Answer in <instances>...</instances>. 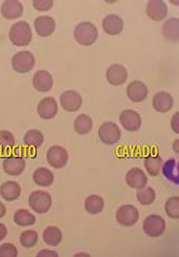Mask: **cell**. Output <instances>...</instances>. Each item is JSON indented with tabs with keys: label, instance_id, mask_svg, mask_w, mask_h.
Instances as JSON below:
<instances>
[{
	"label": "cell",
	"instance_id": "obj_1",
	"mask_svg": "<svg viewBox=\"0 0 179 257\" xmlns=\"http://www.w3.org/2000/svg\"><path fill=\"white\" fill-rule=\"evenodd\" d=\"M9 38L18 46L29 45L32 39V33L28 23L19 21L12 26L9 32Z\"/></svg>",
	"mask_w": 179,
	"mask_h": 257
},
{
	"label": "cell",
	"instance_id": "obj_2",
	"mask_svg": "<svg viewBox=\"0 0 179 257\" xmlns=\"http://www.w3.org/2000/svg\"><path fill=\"white\" fill-rule=\"evenodd\" d=\"M74 36L79 44L89 46L96 41L98 32L96 27L93 23L84 22L79 24L76 27Z\"/></svg>",
	"mask_w": 179,
	"mask_h": 257
},
{
	"label": "cell",
	"instance_id": "obj_3",
	"mask_svg": "<svg viewBox=\"0 0 179 257\" xmlns=\"http://www.w3.org/2000/svg\"><path fill=\"white\" fill-rule=\"evenodd\" d=\"M29 204L36 213L44 214L49 211L52 204L51 195L44 191L32 192L29 197Z\"/></svg>",
	"mask_w": 179,
	"mask_h": 257
},
{
	"label": "cell",
	"instance_id": "obj_4",
	"mask_svg": "<svg viewBox=\"0 0 179 257\" xmlns=\"http://www.w3.org/2000/svg\"><path fill=\"white\" fill-rule=\"evenodd\" d=\"M99 137L104 144L112 145L120 140L121 132L113 122L106 121L99 128Z\"/></svg>",
	"mask_w": 179,
	"mask_h": 257
},
{
	"label": "cell",
	"instance_id": "obj_5",
	"mask_svg": "<svg viewBox=\"0 0 179 257\" xmlns=\"http://www.w3.org/2000/svg\"><path fill=\"white\" fill-rule=\"evenodd\" d=\"M165 229V222L161 216L151 215L147 217L143 223V229L145 233L151 237L160 236Z\"/></svg>",
	"mask_w": 179,
	"mask_h": 257
},
{
	"label": "cell",
	"instance_id": "obj_6",
	"mask_svg": "<svg viewBox=\"0 0 179 257\" xmlns=\"http://www.w3.org/2000/svg\"><path fill=\"white\" fill-rule=\"evenodd\" d=\"M34 55L29 51L17 53L13 57L12 64L14 69L17 72L27 73L31 70L35 65Z\"/></svg>",
	"mask_w": 179,
	"mask_h": 257
},
{
	"label": "cell",
	"instance_id": "obj_7",
	"mask_svg": "<svg viewBox=\"0 0 179 257\" xmlns=\"http://www.w3.org/2000/svg\"><path fill=\"white\" fill-rule=\"evenodd\" d=\"M139 216L138 210L132 205H123L116 212L117 222L124 226L134 225L138 221Z\"/></svg>",
	"mask_w": 179,
	"mask_h": 257
},
{
	"label": "cell",
	"instance_id": "obj_8",
	"mask_svg": "<svg viewBox=\"0 0 179 257\" xmlns=\"http://www.w3.org/2000/svg\"><path fill=\"white\" fill-rule=\"evenodd\" d=\"M68 154L65 149L60 146H54L47 153V160L51 166L61 169L66 166L68 161Z\"/></svg>",
	"mask_w": 179,
	"mask_h": 257
},
{
	"label": "cell",
	"instance_id": "obj_9",
	"mask_svg": "<svg viewBox=\"0 0 179 257\" xmlns=\"http://www.w3.org/2000/svg\"><path fill=\"white\" fill-rule=\"evenodd\" d=\"M119 121L127 131H137L141 125L140 115L132 109L124 110L119 116Z\"/></svg>",
	"mask_w": 179,
	"mask_h": 257
},
{
	"label": "cell",
	"instance_id": "obj_10",
	"mask_svg": "<svg viewBox=\"0 0 179 257\" xmlns=\"http://www.w3.org/2000/svg\"><path fill=\"white\" fill-rule=\"evenodd\" d=\"M3 166L7 174L11 176H18L25 170L26 162L22 157L10 156L5 159Z\"/></svg>",
	"mask_w": 179,
	"mask_h": 257
},
{
	"label": "cell",
	"instance_id": "obj_11",
	"mask_svg": "<svg viewBox=\"0 0 179 257\" xmlns=\"http://www.w3.org/2000/svg\"><path fill=\"white\" fill-rule=\"evenodd\" d=\"M61 103L63 108L68 112H76L80 108L82 99L77 92L68 90L64 92L61 96Z\"/></svg>",
	"mask_w": 179,
	"mask_h": 257
},
{
	"label": "cell",
	"instance_id": "obj_12",
	"mask_svg": "<svg viewBox=\"0 0 179 257\" xmlns=\"http://www.w3.org/2000/svg\"><path fill=\"white\" fill-rule=\"evenodd\" d=\"M128 73L126 69L120 64H113L106 71L107 81L114 86L124 83L127 80Z\"/></svg>",
	"mask_w": 179,
	"mask_h": 257
},
{
	"label": "cell",
	"instance_id": "obj_13",
	"mask_svg": "<svg viewBox=\"0 0 179 257\" xmlns=\"http://www.w3.org/2000/svg\"><path fill=\"white\" fill-rule=\"evenodd\" d=\"M33 86L40 92L50 91L53 86L54 80L50 73L41 70L36 72L33 79Z\"/></svg>",
	"mask_w": 179,
	"mask_h": 257
},
{
	"label": "cell",
	"instance_id": "obj_14",
	"mask_svg": "<svg viewBox=\"0 0 179 257\" xmlns=\"http://www.w3.org/2000/svg\"><path fill=\"white\" fill-rule=\"evenodd\" d=\"M125 180L129 187L137 190L145 187L148 182L144 171L138 168H133L129 170Z\"/></svg>",
	"mask_w": 179,
	"mask_h": 257
},
{
	"label": "cell",
	"instance_id": "obj_15",
	"mask_svg": "<svg viewBox=\"0 0 179 257\" xmlns=\"http://www.w3.org/2000/svg\"><path fill=\"white\" fill-rule=\"evenodd\" d=\"M39 116L44 119H50L55 117L58 112V105L53 97L44 98L38 106Z\"/></svg>",
	"mask_w": 179,
	"mask_h": 257
},
{
	"label": "cell",
	"instance_id": "obj_16",
	"mask_svg": "<svg viewBox=\"0 0 179 257\" xmlns=\"http://www.w3.org/2000/svg\"><path fill=\"white\" fill-rule=\"evenodd\" d=\"M148 90L146 85L139 81L131 82L127 87V94L131 101L140 102L147 96Z\"/></svg>",
	"mask_w": 179,
	"mask_h": 257
},
{
	"label": "cell",
	"instance_id": "obj_17",
	"mask_svg": "<svg viewBox=\"0 0 179 257\" xmlns=\"http://www.w3.org/2000/svg\"><path fill=\"white\" fill-rule=\"evenodd\" d=\"M148 16L155 21L163 20L168 13V8L162 0H150L146 8Z\"/></svg>",
	"mask_w": 179,
	"mask_h": 257
},
{
	"label": "cell",
	"instance_id": "obj_18",
	"mask_svg": "<svg viewBox=\"0 0 179 257\" xmlns=\"http://www.w3.org/2000/svg\"><path fill=\"white\" fill-rule=\"evenodd\" d=\"M173 105L172 96L168 92L161 91L153 98L152 105L156 111L160 113L168 112Z\"/></svg>",
	"mask_w": 179,
	"mask_h": 257
},
{
	"label": "cell",
	"instance_id": "obj_19",
	"mask_svg": "<svg viewBox=\"0 0 179 257\" xmlns=\"http://www.w3.org/2000/svg\"><path fill=\"white\" fill-rule=\"evenodd\" d=\"M103 30L111 35H116L120 33L123 29L124 22L122 19L115 15L106 16L102 22Z\"/></svg>",
	"mask_w": 179,
	"mask_h": 257
},
{
	"label": "cell",
	"instance_id": "obj_20",
	"mask_svg": "<svg viewBox=\"0 0 179 257\" xmlns=\"http://www.w3.org/2000/svg\"><path fill=\"white\" fill-rule=\"evenodd\" d=\"M34 26L38 35L42 37H47L54 32L56 23L52 17L41 16L36 19Z\"/></svg>",
	"mask_w": 179,
	"mask_h": 257
},
{
	"label": "cell",
	"instance_id": "obj_21",
	"mask_svg": "<svg viewBox=\"0 0 179 257\" xmlns=\"http://www.w3.org/2000/svg\"><path fill=\"white\" fill-rule=\"evenodd\" d=\"M21 193V187L16 181H7L0 186V194L7 201L12 202L16 200L20 197Z\"/></svg>",
	"mask_w": 179,
	"mask_h": 257
},
{
	"label": "cell",
	"instance_id": "obj_22",
	"mask_svg": "<svg viewBox=\"0 0 179 257\" xmlns=\"http://www.w3.org/2000/svg\"><path fill=\"white\" fill-rule=\"evenodd\" d=\"M23 6L17 0H7L3 4L2 13L7 19H15L21 17Z\"/></svg>",
	"mask_w": 179,
	"mask_h": 257
},
{
	"label": "cell",
	"instance_id": "obj_23",
	"mask_svg": "<svg viewBox=\"0 0 179 257\" xmlns=\"http://www.w3.org/2000/svg\"><path fill=\"white\" fill-rule=\"evenodd\" d=\"M33 178L37 185L47 187L52 185L54 181V175L50 169L41 167L35 171Z\"/></svg>",
	"mask_w": 179,
	"mask_h": 257
},
{
	"label": "cell",
	"instance_id": "obj_24",
	"mask_svg": "<svg viewBox=\"0 0 179 257\" xmlns=\"http://www.w3.org/2000/svg\"><path fill=\"white\" fill-rule=\"evenodd\" d=\"M178 23L177 18H170L166 21L162 26V32L164 38L170 42L178 40Z\"/></svg>",
	"mask_w": 179,
	"mask_h": 257
},
{
	"label": "cell",
	"instance_id": "obj_25",
	"mask_svg": "<svg viewBox=\"0 0 179 257\" xmlns=\"http://www.w3.org/2000/svg\"><path fill=\"white\" fill-rule=\"evenodd\" d=\"M162 173L165 177L175 185L179 183L178 163L172 159L167 161L162 167Z\"/></svg>",
	"mask_w": 179,
	"mask_h": 257
},
{
	"label": "cell",
	"instance_id": "obj_26",
	"mask_svg": "<svg viewBox=\"0 0 179 257\" xmlns=\"http://www.w3.org/2000/svg\"><path fill=\"white\" fill-rule=\"evenodd\" d=\"M63 238L61 230L55 226L47 227L43 232V239L49 245L56 247L61 243Z\"/></svg>",
	"mask_w": 179,
	"mask_h": 257
},
{
	"label": "cell",
	"instance_id": "obj_27",
	"mask_svg": "<svg viewBox=\"0 0 179 257\" xmlns=\"http://www.w3.org/2000/svg\"><path fill=\"white\" fill-rule=\"evenodd\" d=\"M104 203L103 198L98 195H91L86 199L85 209L91 214H97L101 213L104 208Z\"/></svg>",
	"mask_w": 179,
	"mask_h": 257
},
{
	"label": "cell",
	"instance_id": "obj_28",
	"mask_svg": "<svg viewBox=\"0 0 179 257\" xmlns=\"http://www.w3.org/2000/svg\"><path fill=\"white\" fill-rule=\"evenodd\" d=\"M93 121L88 115L82 114L79 115L74 122L75 131L81 136L88 134L92 129Z\"/></svg>",
	"mask_w": 179,
	"mask_h": 257
},
{
	"label": "cell",
	"instance_id": "obj_29",
	"mask_svg": "<svg viewBox=\"0 0 179 257\" xmlns=\"http://www.w3.org/2000/svg\"><path fill=\"white\" fill-rule=\"evenodd\" d=\"M15 222L20 226H28L33 225L36 222L35 216L28 210L20 209L15 214Z\"/></svg>",
	"mask_w": 179,
	"mask_h": 257
},
{
	"label": "cell",
	"instance_id": "obj_30",
	"mask_svg": "<svg viewBox=\"0 0 179 257\" xmlns=\"http://www.w3.org/2000/svg\"><path fill=\"white\" fill-rule=\"evenodd\" d=\"M44 140V136L41 131L31 130L26 133L23 139V143L26 145L38 148L43 144Z\"/></svg>",
	"mask_w": 179,
	"mask_h": 257
},
{
	"label": "cell",
	"instance_id": "obj_31",
	"mask_svg": "<svg viewBox=\"0 0 179 257\" xmlns=\"http://www.w3.org/2000/svg\"><path fill=\"white\" fill-rule=\"evenodd\" d=\"M162 163V159L158 156H149L146 157L144 165L148 174L152 177L157 176L159 174Z\"/></svg>",
	"mask_w": 179,
	"mask_h": 257
},
{
	"label": "cell",
	"instance_id": "obj_32",
	"mask_svg": "<svg viewBox=\"0 0 179 257\" xmlns=\"http://www.w3.org/2000/svg\"><path fill=\"white\" fill-rule=\"evenodd\" d=\"M137 198L142 205H148L152 204L156 199V192L151 187H145L138 189Z\"/></svg>",
	"mask_w": 179,
	"mask_h": 257
},
{
	"label": "cell",
	"instance_id": "obj_33",
	"mask_svg": "<svg viewBox=\"0 0 179 257\" xmlns=\"http://www.w3.org/2000/svg\"><path fill=\"white\" fill-rule=\"evenodd\" d=\"M20 240L22 246L31 248L35 245L38 241L37 232L33 230H28L22 232Z\"/></svg>",
	"mask_w": 179,
	"mask_h": 257
},
{
	"label": "cell",
	"instance_id": "obj_34",
	"mask_svg": "<svg viewBox=\"0 0 179 257\" xmlns=\"http://www.w3.org/2000/svg\"><path fill=\"white\" fill-rule=\"evenodd\" d=\"M179 198H169L165 204V211L168 216L173 219L179 218Z\"/></svg>",
	"mask_w": 179,
	"mask_h": 257
},
{
	"label": "cell",
	"instance_id": "obj_35",
	"mask_svg": "<svg viewBox=\"0 0 179 257\" xmlns=\"http://www.w3.org/2000/svg\"><path fill=\"white\" fill-rule=\"evenodd\" d=\"M16 144L14 135L9 131H0V148H13Z\"/></svg>",
	"mask_w": 179,
	"mask_h": 257
},
{
	"label": "cell",
	"instance_id": "obj_36",
	"mask_svg": "<svg viewBox=\"0 0 179 257\" xmlns=\"http://www.w3.org/2000/svg\"><path fill=\"white\" fill-rule=\"evenodd\" d=\"M18 251L14 244L5 243L0 246V257H17Z\"/></svg>",
	"mask_w": 179,
	"mask_h": 257
},
{
	"label": "cell",
	"instance_id": "obj_37",
	"mask_svg": "<svg viewBox=\"0 0 179 257\" xmlns=\"http://www.w3.org/2000/svg\"><path fill=\"white\" fill-rule=\"evenodd\" d=\"M54 4L52 0H35L33 2L34 8L39 11H47L51 9Z\"/></svg>",
	"mask_w": 179,
	"mask_h": 257
},
{
	"label": "cell",
	"instance_id": "obj_38",
	"mask_svg": "<svg viewBox=\"0 0 179 257\" xmlns=\"http://www.w3.org/2000/svg\"><path fill=\"white\" fill-rule=\"evenodd\" d=\"M171 126L172 130L178 134V112H177L172 117L171 122Z\"/></svg>",
	"mask_w": 179,
	"mask_h": 257
},
{
	"label": "cell",
	"instance_id": "obj_39",
	"mask_svg": "<svg viewBox=\"0 0 179 257\" xmlns=\"http://www.w3.org/2000/svg\"><path fill=\"white\" fill-rule=\"evenodd\" d=\"M8 229L6 225L0 223V242L3 241L7 236Z\"/></svg>",
	"mask_w": 179,
	"mask_h": 257
},
{
	"label": "cell",
	"instance_id": "obj_40",
	"mask_svg": "<svg viewBox=\"0 0 179 257\" xmlns=\"http://www.w3.org/2000/svg\"><path fill=\"white\" fill-rule=\"evenodd\" d=\"M38 256H58L57 253L53 251L44 250L41 251L37 255Z\"/></svg>",
	"mask_w": 179,
	"mask_h": 257
},
{
	"label": "cell",
	"instance_id": "obj_41",
	"mask_svg": "<svg viewBox=\"0 0 179 257\" xmlns=\"http://www.w3.org/2000/svg\"><path fill=\"white\" fill-rule=\"evenodd\" d=\"M7 213V209L5 205L0 201V218L4 217Z\"/></svg>",
	"mask_w": 179,
	"mask_h": 257
}]
</instances>
